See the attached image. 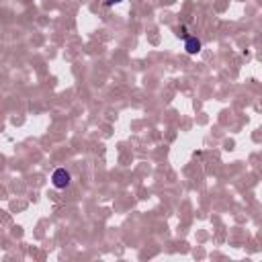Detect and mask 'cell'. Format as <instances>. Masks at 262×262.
<instances>
[{
	"label": "cell",
	"instance_id": "7a4b0ae2",
	"mask_svg": "<svg viewBox=\"0 0 262 262\" xmlns=\"http://www.w3.org/2000/svg\"><path fill=\"white\" fill-rule=\"evenodd\" d=\"M184 49H186L190 55H194V53L201 51V41H199L196 37H184Z\"/></svg>",
	"mask_w": 262,
	"mask_h": 262
},
{
	"label": "cell",
	"instance_id": "6da1fadb",
	"mask_svg": "<svg viewBox=\"0 0 262 262\" xmlns=\"http://www.w3.org/2000/svg\"><path fill=\"white\" fill-rule=\"evenodd\" d=\"M70 182H72V176H70V172H68L66 168H57V170L51 174V184H53L55 188H68Z\"/></svg>",
	"mask_w": 262,
	"mask_h": 262
},
{
	"label": "cell",
	"instance_id": "3957f363",
	"mask_svg": "<svg viewBox=\"0 0 262 262\" xmlns=\"http://www.w3.org/2000/svg\"><path fill=\"white\" fill-rule=\"evenodd\" d=\"M117 2H123V0H106V4H117Z\"/></svg>",
	"mask_w": 262,
	"mask_h": 262
}]
</instances>
